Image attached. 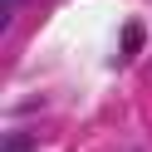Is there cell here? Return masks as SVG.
Here are the masks:
<instances>
[{"instance_id": "obj_3", "label": "cell", "mask_w": 152, "mask_h": 152, "mask_svg": "<svg viewBox=\"0 0 152 152\" xmlns=\"http://www.w3.org/2000/svg\"><path fill=\"white\" fill-rule=\"evenodd\" d=\"M15 5H25V0H5V20H10V15H15Z\"/></svg>"}, {"instance_id": "obj_2", "label": "cell", "mask_w": 152, "mask_h": 152, "mask_svg": "<svg viewBox=\"0 0 152 152\" xmlns=\"http://www.w3.org/2000/svg\"><path fill=\"white\" fill-rule=\"evenodd\" d=\"M5 152H34V137L30 132H10L5 137Z\"/></svg>"}, {"instance_id": "obj_1", "label": "cell", "mask_w": 152, "mask_h": 152, "mask_svg": "<svg viewBox=\"0 0 152 152\" xmlns=\"http://www.w3.org/2000/svg\"><path fill=\"white\" fill-rule=\"evenodd\" d=\"M142 49V25H128L123 30V54H137Z\"/></svg>"}]
</instances>
